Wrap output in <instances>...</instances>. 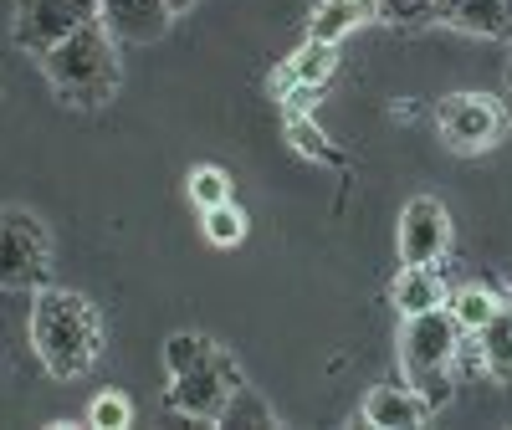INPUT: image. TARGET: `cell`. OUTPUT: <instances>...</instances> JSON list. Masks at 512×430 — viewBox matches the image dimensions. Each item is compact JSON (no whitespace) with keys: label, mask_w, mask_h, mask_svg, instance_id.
Returning <instances> with one entry per match:
<instances>
[{"label":"cell","mask_w":512,"mask_h":430,"mask_svg":"<svg viewBox=\"0 0 512 430\" xmlns=\"http://www.w3.org/2000/svg\"><path fill=\"white\" fill-rule=\"evenodd\" d=\"M26 333H31V354L41 359V369H47L52 379L93 374V364L108 349V328H103L98 308L77 287H57V282L31 292Z\"/></svg>","instance_id":"1"},{"label":"cell","mask_w":512,"mask_h":430,"mask_svg":"<svg viewBox=\"0 0 512 430\" xmlns=\"http://www.w3.org/2000/svg\"><path fill=\"white\" fill-rule=\"evenodd\" d=\"M36 62H41V72H47V82H52V93L67 108H108L118 98L123 57H118V36L103 21L77 26L72 36H62L57 47H47Z\"/></svg>","instance_id":"2"},{"label":"cell","mask_w":512,"mask_h":430,"mask_svg":"<svg viewBox=\"0 0 512 430\" xmlns=\"http://www.w3.org/2000/svg\"><path fill=\"white\" fill-rule=\"evenodd\" d=\"M456 343H461V323L451 318V308L415 313L400 328V369L431 400V410H446L456 395Z\"/></svg>","instance_id":"3"},{"label":"cell","mask_w":512,"mask_h":430,"mask_svg":"<svg viewBox=\"0 0 512 430\" xmlns=\"http://www.w3.org/2000/svg\"><path fill=\"white\" fill-rule=\"evenodd\" d=\"M52 282V236L26 205H0V292H36Z\"/></svg>","instance_id":"4"},{"label":"cell","mask_w":512,"mask_h":430,"mask_svg":"<svg viewBox=\"0 0 512 430\" xmlns=\"http://www.w3.org/2000/svg\"><path fill=\"white\" fill-rule=\"evenodd\" d=\"M431 123L451 154H487L507 134V103L492 93H446L431 108Z\"/></svg>","instance_id":"5"},{"label":"cell","mask_w":512,"mask_h":430,"mask_svg":"<svg viewBox=\"0 0 512 430\" xmlns=\"http://www.w3.org/2000/svg\"><path fill=\"white\" fill-rule=\"evenodd\" d=\"M236 384H246L236 354L216 349L200 369L169 374L164 410H175V415H185V420H200V425H221V410H226V400L236 395Z\"/></svg>","instance_id":"6"},{"label":"cell","mask_w":512,"mask_h":430,"mask_svg":"<svg viewBox=\"0 0 512 430\" xmlns=\"http://www.w3.org/2000/svg\"><path fill=\"white\" fill-rule=\"evenodd\" d=\"M11 41L21 52L41 57L47 47H57L62 36H72L77 26L98 21V0H16L11 6Z\"/></svg>","instance_id":"7"},{"label":"cell","mask_w":512,"mask_h":430,"mask_svg":"<svg viewBox=\"0 0 512 430\" xmlns=\"http://www.w3.org/2000/svg\"><path fill=\"white\" fill-rule=\"evenodd\" d=\"M395 246H400V262H410V267L446 262V251H451V210H446V200L410 195L405 210H400Z\"/></svg>","instance_id":"8"},{"label":"cell","mask_w":512,"mask_h":430,"mask_svg":"<svg viewBox=\"0 0 512 430\" xmlns=\"http://www.w3.org/2000/svg\"><path fill=\"white\" fill-rule=\"evenodd\" d=\"M431 415H436L431 400H425L410 379L374 384L359 405V425H369V430H420V425H431Z\"/></svg>","instance_id":"9"},{"label":"cell","mask_w":512,"mask_h":430,"mask_svg":"<svg viewBox=\"0 0 512 430\" xmlns=\"http://www.w3.org/2000/svg\"><path fill=\"white\" fill-rule=\"evenodd\" d=\"M98 21L118 36V47H149L175 26V11L169 0H98Z\"/></svg>","instance_id":"10"},{"label":"cell","mask_w":512,"mask_h":430,"mask_svg":"<svg viewBox=\"0 0 512 430\" xmlns=\"http://www.w3.org/2000/svg\"><path fill=\"white\" fill-rule=\"evenodd\" d=\"M436 21L466 36L512 41V0H436Z\"/></svg>","instance_id":"11"},{"label":"cell","mask_w":512,"mask_h":430,"mask_svg":"<svg viewBox=\"0 0 512 430\" xmlns=\"http://www.w3.org/2000/svg\"><path fill=\"white\" fill-rule=\"evenodd\" d=\"M446 277H441V262L436 267H410L400 262V272L390 277V308L400 318H415V313H431V308H446Z\"/></svg>","instance_id":"12"},{"label":"cell","mask_w":512,"mask_h":430,"mask_svg":"<svg viewBox=\"0 0 512 430\" xmlns=\"http://www.w3.org/2000/svg\"><path fill=\"white\" fill-rule=\"evenodd\" d=\"M333 67H338V47L333 41H303L292 57H287V67L277 72V88L287 93V98H313L323 82L333 77Z\"/></svg>","instance_id":"13"},{"label":"cell","mask_w":512,"mask_h":430,"mask_svg":"<svg viewBox=\"0 0 512 430\" xmlns=\"http://www.w3.org/2000/svg\"><path fill=\"white\" fill-rule=\"evenodd\" d=\"M482 343V369L492 384H512V303H502L492 313V323L477 333Z\"/></svg>","instance_id":"14"},{"label":"cell","mask_w":512,"mask_h":430,"mask_svg":"<svg viewBox=\"0 0 512 430\" xmlns=\"http://www.w3.org/2000/svg\"><path fill=\"white\" fill-rule=\"evenodd\" d=\"M364 16H374V0H318V11H313V21H308V36L313 41H344Z\"/></svg>","instance_id":"15"},{"label":"cell","mask_w":512,"mask_h":430,"mask_svg":"<svg viewBox=\"0 0 512 430\" xmlns=\"http://www.w3.org/2000/svg\"><path fill=\"white\" fill-rule=\"evenodd\" d=\"M502 303H507V297H497L492 287H456V292L446 297V308H451V318L461 323V333H482Z\"/></svg>","instance_id":"16"},{"label":"cell","mask_w":512,"mask_h":430,"mask_svg":"<svg viewBox=\"0 0 512 430\" xmlns=\"http://www.w3.org/2000/svg\"><path fill=\"white\" fill-rule=\"evenodd\" d=\"M185 195H190L195 210H210V205L236 200V185H231V175H226L221 164H195L190 175H185Z\"/></svg>","instance_id":"17"},{"label":"cell","mask_w":512,"mask_h":430,"mask_svg":"<svg viewBox=\"0 0 512 430\" xmlns=\"http://www.w3.org/2000/svg\"><path fill=\"white\" fill-rule=\"evenodd\" d=\"M221 343L205 338V333H169L164 338V374H185V369H200Z\"/></svg>","instance_id":"18"},{"label":"cell","mask_w":512,"mask_h":430,"mask_svg":"<svg viewBox=\"0 0 512 430\" xmlns=\"http://www.w3.org/2000/svg\"><path fill=\"white\" fill-rule=\"evenodd\" d=\"M200 226H205V241L210 246H241L246 241V210L236 200L210 205V210H200Z\"/></svg>","instance_id":"19"},{"label":"cell","mask_w":512,"mask_h":430,"mask_svg":"<svg viewBox=\"0 0 512 430\" xmlns=\"http://www.w3.org/2000/svg\"><path fill=\"white\" fill-rule=\"evenodd\" d=\"M221 425H277V415H272V405L251 390V384H236V395L226 400V410H221Z\"/></svg>","instance_id":"20"},{"label":"cell","mask_w":512,"mask_h":430,"mask_svg":"<svg viewBox=\"0 0 512 430\" xmlns=\"http://www.w3.org/2000/svg\"><path fill=\"white\" fill-rule=\"evenodd\" d=\"M287 134H292V144L303 149V154H313V159H323V164H344V154H338V149H333V144H328V139H323L297 108H287Z\"/></svg>","instance_id":"21"},{"label":"cell","mask_w":512,"mask_h":430,"mask_svg":"<svg viewBox=\"0 0 512 430\" xmlns=\"http://www.w3.org/2000/svg\"><path fill=\"white\" fill-rule=\"evenodd\" d=\"M88 425H98V430H123V425H134V400H128L123 390H103V395L88 405Z\"/></svg>","instance_id":"22"},{"label":"cell","mask_w":512,"mask_h":430,"mask_svg":"<svg viewBox=\"0 0 512 430\" xmlns=\"http://www.w3.org/2000/svg\"><path fill=\"white\" fill-rule=\"evenodd\" d=\"M374 16L395 21V26H431L436 21V0H374Z\"/></svg>","instance_id":"23"},{"label":"cell","mask_w":512,"mask_h":430,"mask_svg":"<svg viewBox=\"0 0 512 430\" xmlns=\"http://www.w3.org/2000/svg\"><path fill=\"white\" fill-rule=\"evenodd\" d=\"M190 6H195V0H169V11H175V16H185Z\"/></svg>","instance_id":"24"},{"label":"cell","mask_w":512,"mask_h":430,"mask_svg":"<svg viewBox=\"0 0 512 430\" xmlns=\"http://www.w3.org/2000/svg\"><path fill=\"white\" fill-rule=\"evenodd\" d=\"M502 88H507V98H512V57H507V67H502Z\"/></svg>","instance_id":"25"}]
</instances>
